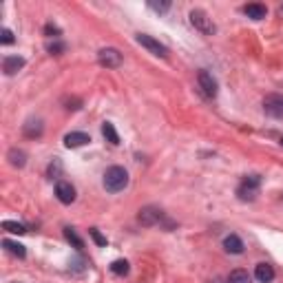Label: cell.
<instances>
[{"label": "cell", "mask_w": 283, "mask_h": 283, "mask_svg": "<svg viewBox=\"0 0 283 283\" xmlns=\"http://www.w3.org/2000/svg\"><path fill=\"white\" fill-rule=\"evenodd\" d=\"M148 7L153 9V11H157V13H166L168 9H171V2H168V0H162V2H157V0H150Z\"/></svg>", "instance_id": "cell-23"}, {"label": "cell", "mask_w": 283, "mask_h": 283, "mask_svg": "<svg viewBox=\"0 0 283 283\" xmlns=\"http://www.w3.org/2000/svg\"><path fill=\"white\" fill-rule=\"evenodd\" d=\"M190 25L204 36H212L217 31V27L212 25V18H208V13H206L204 9H192L190 11Z\"/></svg>", "instance_id": "cell-3"}, {"label": "cell", "mask_w": 283, "mask_h": 283, "mask_svg": "<svg viewBox=\"0 0 283 283\" xmlns=\"http://www.w3.org/2000/svg\"><path fill=\"white\" fill-rule=\"evenodd\" d=\"M254 277H257L259 283H270L275 279V268L270 266V263H257V268H254Z\"/></svg>", "instance_id": "cell-12"}, {"label": "cell", "mask_w": 283, "mask_h": 283, "mask_svg": "<svg viewBox=\"0 0 283 283\" xmlns=\"http://www.w3.org/2000/svg\"><path fill=\"white\" fill-rule=\"evenodd\" d=\"M9 162H11L13 166L22 168V166H25V164H27V153H25V150L11 148V150H9Z\"/></svg>", "instance_id": "cell-18"}, {"label": "cell", "mask_w": 283, "mask_h": 283, "mask_svg": "<svg viewBox=\"0 0 283 283\" xmlns=\"http://www.w3.org/2000/svg\"><path fill=\"white\" fill-rule=\"evenodd\" d=\"M2 228L11 235H25L27 233V228L22 224H18V221H2Z\"/></svg>", "instance_id": "cell-22"}, {"label": "cell", "mask_w": 283, "mask_h": 283, "mask_svg": "<svg viewBox=\"0 0 283 283\" xmlns=\"http://www.w3.org/2000/svg\"><path fill=\"white\" fill-rule=\"evenodd\" d=\"M22 131H25V135H27V138H40V135H42V122L40 120H31V122H27V124H25V129H22Z\"/></svg>", "instance_id": "cell-17"}, {"label": "cell", "mask_w": 283, "mask_h": 283, "mask_svg": "<svg viewBox=\"0 0 283 283\" xmlns=\"http://www.w3.org/2000/svg\"><path fill=\"white\" fill-rule=\"evenodd\" d=\"M89 233H91V237L95 239V243H97V246H106V237H102V235H100V230H97V228H91V230H89Z\"/></svg>", "instance_id": "cell-25"}, {"label": "cell", "mask_w": 283, "mask_h": 283, "mask_svg": "<svg viewBox=\"0 0 283 283\" xmlns=\"http://www.w3.org/2000/svg\"><path fill=\"white\" fill-rule=\"evenodd\" d=\"M102 135H104L106 142H111L113 146H117V144H120V135H117L115 126H113L111 122H104V124H102Z\"/></svg>", "instance_id": "cell-16"}, {"label": "cell", "mask_w": 283, "mask_h": 283, "mask_svg": "<svg viewBox=\"0 0 283 283\" xmlns=\"http://www.w3.org/2000/svg\"><path fill=\"white\" fill-rule=\"evenodd\" d=\"M164 219H166V215H164L162 208H157V206H144L138 215V221L142 226H157V224H162Z\"/></svg>", "instance_id": "cell-5"}, {"label": "cell", "mask_w": 283, "mask_h": 283, "mask_svg": "<svg viewBox=\"0 0 283 283\" xmlns=\"http://www.w3.org/2000/svg\"><path fill=\"white\" fill-rule=\"evenodd\" d=\"M281 146H283V138H281Z\"/></svg>", "instance_id": "cell-28"}, {"label": "cell", "mask_w": 283, "mask_h": 283, "mask_svg": "<svg viewBox=\"0 0 283 283\" xmlns=\"http://www.w3.org/2000/svg\"><path fill=\"white\" fill-rule=\"evenodd\" d=\"M47 49H49L51 53H55V55H58V53H62V51L67 49V47H64V42H51V45L47 47Z\"/></svg>", "instance_id": "cell-26"}, {"label": "cell", "mask_w": 283, "mask_h": 283, "mask_svg": "<svg viewBox=\"0 0 283 283\" xmlns=\"http://www.w3.org/2000/svg\"><path fill=\"white\" fill-rule=\"evenodd\" d=\"M263 111L275 120H283V93H270L263 100Z\"/></svg>", "instance_id": "cell-6"}, {"label": "cell", "mask_w": 283, "mask_h": 283, "mask_svg": "<svg viewBox=\"0 0 283 283\" xmlns=\"http://www.w3.org/2000/svg\"><path fill=\"white\" fill-rule=\"evenodd\" d=\"M45 34L58 38V36H60V29H58V27H53V25H47V27H45Z\"/></svg>", "instance_id": "cell-27"}, {"label": "cell", "mask_w": 283, "mask_h": 283, "mask_svg": "<svg viewBox=\"0 0 283 283\" xmlns=\"http://www.w3.org/2000/svg\"><path fill=\"white\" fill-rule=\"evenodd\" d=\"M2 246H4V250H7V252H11L13 257H18V259H25L27 250H25V246H22V243H16V241H9V239H4V241H2Z\"/></svg>", "instance_id": "cell-15"}, {"label": "cell", "mask_w": 283, "mask_h": 283, "mask_svg": "<svg viewBox=\"0 0 283 283\" xmlns=\"http://www.w3.org/2000/svg\"><path fill=\"white\" fill-rule=\"evenodd\" d=\"M243 13H246L248 18H252V20H263V18L268 16V9H266V4H261V2H252V4L243 7Z\"/></svg>", "instance_id": "cell-13"}, {"label": "cell", "mask_w": 283, "mask_h": 283, "mask_svg": "<svg viewBox=\"0 0 283 283\" xmlns=\"http://www.w3.org/2000/svg\"><path fill=\"white\" fill-rule=\"evenodd\" d=\"M135 40H138V45H142L144 49H148L153 55H157V58H168V49L162 45L159 40H155L153 36H146V34H138L135 36Z\"/></svg>", "instance_id": "cell-4"}, {"label": "cell", "mask_w": 283, "mask_h": 283, "mask_svg": "<svg viewBox=\"0 0 283 283\" xmlns=\"http://www.w3.org/2000/svg\"><path fill=\"white\" fill-rule=\"evenodd\" d=\"M97 62L106 69H117L122 64V53L113 47H106V49H100L97 51Z\"/></svg>", "instance_id": "cell-7"}, {"label": "cell", "mask_w": 283, "mask_h": 283, "mask_svg": "<svg viewBox=\"0 0 283 283\" xmlns=\"http://www.w3.org/2000/svg\"><path fill=\"white\" fill-rule=\"evenodd\" d=\"M259 186H261V177L259 175H246L241 179L237 188V197L241 201H254L259 195Z\"/></svg>", "instance_id": "cell-2"}, {"label": "cell", "mask_w": 283, "mask_h": 283, "mask_svg": "<svg viewBox=\"0 0 283 283\" xmlns=\"http://www.w3.org/2000/svg\"><path fill=\"white\" fill-rule=\"evenodd\" d=\"M197 84H199L201 93H204L206 97H215L217 95V80L212 78L208 71H199V73H197Z\"/></svg>", "instance_id": "cell-8"}, {"label": "cell", "mask_w": 283, "mask_h": 283, "mask_svg": "<svg viewBox=\"0 0 283 283\" xmlns=\"http://www.w3.org/2000/svg\"><path fill=\"white\" fill-rule=\"evenodd\" d=\"M89 142H91V138L87 133H82V131H73V133L64 135V146L67 148H80V146L89 144Z\"/></svg>", "instance_id": "cell-10"}, {"label": "cell", "mask_w": 283, "mask_h": 283, "mask_svg": "<svg viewBox=\"0 0 283 283\" xmlns=\"http://www.w3.org/2000/svg\"><path fill=\"white\" fill-rule=\"evenodd\" d=\"M224 248H226V252H230V254H241L243 241L237 237V235H228V237L224 239Z\"/></svg>", "instance_id": "cell-14"}, {"label": "cell", "mask_w": 283, "mask_h": 283, "mask_svg": "<svg viewBox=\"0 0 283 283\" xmlns=\"http://www.w3.org/2000/svg\"><path fill=\"white\" fill-rule=\"evenodd\" d=\"M129 270H131V266H129L126 259H117V261L111 263V272L113 275H117V277H126L129 275Z\"/></svg>", "instance_id": "cell-19"}, {"label": "cell", "mask_w": 283, "mask_h": 283, "mask_svg": "<svg viewBox=\"0 0 283 283\" xmlns=\"http://www.w3.org/2000/svg\"><path fill=\"white\" fill-rule=\"evenodd\" d=\"M55 197H58L62 204H73L75 201V188L71 186L69 182L60 179V182L55 184Z\"/></svg>", "instance_id": "cell-9"}, {"label": "cell", "mask_w": 283, "mask_h": 283, "mask_svg": "<svg viewBox=\"0 0 283 283\" xmlns=\"http://www.w3.org/2000/svg\"><path fill=\"white\" fill-rule=\"evenodd\" d=\"M0 42H2V45H13L16 38H13V34L9 29H2V34H0Z\"/></svg>", "instance_id": "cell-24"}, {"label": "cell", "mask_w": 283, "mask_h": 283, "mask_svg": "<svg viewBox=\"0 0 283 283\" xmlns=\"http://www.w3.org/2000/svg\"><path fill=\"white\" fill-rule=\"evenodd\" d=\"M22 67H25V58H20V55H7L2 60V71L7 75H16Z\"/></svg>", "instance_id": "cell-11"}, {"label": "cell", "mask_w": 283, "mask_h": 283, "mask_svg": "<svg viewBox=\"0 0 283 283\" xmlns=\"http://www.w3.org/2000/svg\"><path fill=\"white\" fill-rule=\"evenodd\" d=\"M64 237H67V241H69V243H73V248H78V250H82V248H84V241L78 237V233H75L73 228H64Z\"/></svg>", "instance_id": "cell-20"}, {"label": "cell", "mask_w": 283, "mask_h": 283, "mask_svg": "<svg viewBox=\"0 0 283 283\" xmlns=\"http://www.w3.org/2000/svg\"><path fill=\"white\" fill-rule=\"evenodd\" d=\"M129 186V173L122 166H111L104 173V188L108 192H120Z\"/></svg>", "instance_id": "cell-1"}, {"label": "cell", "mask_w": 283, "mask_h": 283, "mask_svg": "<svg viewBox=\"0 0 283 283\" xmlns=\"http://www.w3.org/2000/svg\"><path fill=\"white\" fill-rule=\"evenodd\" d=\"M228 283H252L246 270H233L228 277Z\"/></svg>", "instance_id": "cell-21"}]
</instances>
